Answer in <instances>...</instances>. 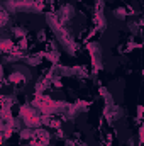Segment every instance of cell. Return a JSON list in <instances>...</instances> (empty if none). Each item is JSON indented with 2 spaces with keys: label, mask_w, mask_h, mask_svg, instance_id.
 Instances as JSON below:
<instances>
[{
  "label": "cell",
  "mask_w": 144,
  "mask_h": 146,
  "mask_svg": "<svg viewBox=\"0 0 144 146\" xmlns=\"http://www.w3.org/2000/svg\"><path fill=\"white\" fill-rule=\"evenodd\" d=\"M29 80V73L27 72H14L9 75V82L14 87H24Z\"/></svg>",
  "instance_id": "3"
},
{
  "label": "cell",
  "mask_w": 144,
  "mask_h": 146,
  "mask_svg": "<svg viewBox=\"0 0 144 146\" xmlns=\"http://www.w3.org/2000/svg\"><path fill=\"white\" fill-rule=\"evenodd\" d=\"M73 15H75V9H73V5H63V7L58 10V14H56V17L59 19L61 24L70 22V21L73 19Z\"/></svg>",
  "instance_id": "4"
},
{
  "label": "cell",
  "mask_w": 144,
  "mask_h": 146,
  "mask_svg": "<svg viewBox=\"0 0 144 146\" xmlns=\"http://www.w3.org/2000/svg\"><path fill=\"white\" fill-rule=\"evenodd\" d=\"M2 76H3V72H2V65H0V80H2Z\"/></svg>",
  "instance_id": "10"
},
{
  "label": "cell",
  "mask_w": 144,
  "mask_h": 146,
  "mask_svg": "<svg viewBox=\"0 0 144 146\" xmlns=\"http://www.w3.org/2000/svg\"><path fill=\"white\" fill-rule=\"evenodd\" d=\"M88 53H90V56H92V60H93V66H95V70L97 68H100V46L97 44V42H92V44H88Z\"/></svg>",
  "instance_id": "6"
},
{
  "label": "cell",
  "mask_w": 144,
  "mask_h": 146,
  "mask_svg": "<svg viewBox=\"0 0 144 146\" xmlns=\"http://www.w3.org/2000/svg\"><path fill=\"white\" fill-rule=\"evenodd\" d=\"M105 117L110 122H114V121H117V119L122 117V109L119 106H115V104H108L107 107H105Z\"/></svg>",
  "instance_id": "5"
},
{
  "label": "cell",
  "mask_w": 144,
  "mask_h": 146,
  "mask_svg": "<svg viewBox=\"0 0 144 146\" xmlns=\"http://www.w3.org/2000/svg\"><path fill=\"white\" fill-rule=\"evenodd\" d=\"M127 12H129V10H127V9H124V7H122V9L114 10V14H115L119 19H126V17H127Z\"/></svg>",
  "instance_id": "8"
},
{
  "label": "cell",
  "mask_w": 144,
  "mask_h": 146,
  "mask_svg": "<svg viewBox=\"0 0 144 146\" xmlns=\"http://www.w3.org/2000/svg\"><path fill=\"white\" fill-rule=\"evenodd\" d=\"M7 22H9V12H7V9H5V7H2V5H0V29H2Z\"/></svg>",
  "instance_id": "7"
},
{
  "label": "cell",
  "mask_w": 144,
  "mask_h": 146,
  "mask_svg": "<svg viewBox=\"0 0 144 146\" xmlns=\"http://www.w3.org/2000/svg\"><path fill=\"white\" fill-rule=\"evenodd\" d=\"M48 24H49V27L54 31V36L58 37L59 44H61L70 54H75V51H76L75 39H73L71 33L65 27V24L59 22V19L56 17V14H48Z\"/></svg>",
  "instance_id": "1"
},
{
  "label": "cell",
  "mask_w": 144,
  "mask_h": 146,
  "mask_svg": "<svg viewBox=\"0 0 144 146\" xmlns=\"http://www.w3.org/2000/svg\"><path fill=\"white\" fill-rule=\"evenodd\" d=\"M20 119L26 124V127H32V129L41 127V124H42V115L31 104H24L20 107Z\"/></svg>",
  "instance_id": "2"
},
{
  "label": "cell",
  "mask_w": 144,
  "mask_h": 146,
  "mask_svg": "<svg viewBox=\"0 0 144 146\" xmlns=\"http://www.w3.org/2000/svg\"><path fill=\"white\" fill-rule=\"evenodd\" d=\"M26 61H27V65H39V63H41V56H39V54L29 56V58H26Z\"/></svg>",
  "instance_id": "9"
}]
</instances>
